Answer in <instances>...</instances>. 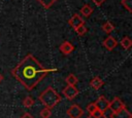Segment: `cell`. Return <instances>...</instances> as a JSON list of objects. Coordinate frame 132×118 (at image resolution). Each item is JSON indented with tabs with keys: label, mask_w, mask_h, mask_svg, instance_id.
<instances>
[{
	"label": "cell",
	"mask_w": 132,
	"mask_h": 118,
	"mask_svg": "<svg viewBox=\"0 0 132 118\" xmlns=\"http://www.w3.org/2000/svg\"><path fill=\"white\" fill-rule=\"evenodd\" d=\"M52 71H56V69H45L32 54H27L25 58L12 69L11 74L27 90H32L36 84Z\"/></svg>",
	"instance_id": "obj_1"
},
{
	"label": "cell",
	"mask_w": 132,
	"mask_h": 118,
	"mask_svg": "<svg viewBox=\"0 0 132 118\" xmlns=\"http://www.w3.org/2000/svg\"><path fill=\"white\" fill-rule=\"evenodd\" d=\"M39 101L43 104L45 108L53 109L58 103H60L61 96L53 87H47L39 95Z\"/></svg>",
	"instance_id": "obj_2"
},
{
	"label": "cell",
	"mask_w": 132,
	"mask_h": 118,
	"mask_svg": "<svg viewBox=\"0 0 132 118\" xmlns=\"http://www.w3.org/2000/svg\"><path fill=\"white\" fill-rule=\"evenodd\" d=\"M66 113L70 118H80L84 114V110L78 105H71Z\"/></svg>",
	"instance_id": "obj_3"
},
{
	"label": "cell",
	"mask_w": 132,
	"mask_h": 118,
	"mask_svg": "<svg viewBox=\"0 0 132 118\" xmlns=\"http://www.w3.org/2000/svg\"><path fill=\"white\" fill-rule=\"evenodd\" d=\"M63 94L68 100H73L78 94V89L75 87V85H68L63 89Z\"/></svg>",
	"instance_id": "obj_4"
},
{
	"label": "cell",
	"mask_w": 132,
	"mask_h": 118,
	"mask_svg": "<svg viewBox=\"0 0 132 118\" xmlns=\"http://www.w3.org/2000/svg\"><path fill=\"white\" fill-rule=\"evenodd\" d=\"M94 104H95V106H96L97 110H99V111H101V112H104V111H106V110L108 109L109 102H108V101L105 99V96L100 95V96L97 99V101H96Z\"/></svg>",
	"instance_id": "obj_5"
},
{
	"label": "cell",
	"mask_w": 132,
	"mask_h": 118,
	"mask_svg": "<svg viewBox=\"0 0 132 118\" xmlns=\"http://www.w3.org/2000/svg\"><path fill=\"white\" fill-rule=\"evenodd\" d=\"M125 108V105L124 103L120 100V97L116 96L111 102H109V105H108V109H110L112 112H118L120 111L121 109Z\"/></svg>",
	"instance_id": "obj_6"
},
{
	"label": "cell",
	"mask_w": 132,
	"mask_h": 118,
	"mask_svg": "<svg viewBox=\"0 0 132 118\" xmlns=\"http://www.w3.org/2000/svg\"><path fill=\"white\" fill-rule=\"evenodd\" d=\"M68 24L73 28V29H75L76 27H78V26H80V25H84L85 24V21L82 19V17L80 16V15H78V14H73L72 16H71V18L68 21Z\"/></svg>",
	"instance_id": "obj_7"
},
{
	"label": "cell",
	"mask_w": 132,
	"mask_h": 118,
	"mask_svg": "<svg viewBox=\"0 0 132 118\" xmlns=\"http://www.w3.org/2000/svg\"><path fill=\"white\" fill-rule=\"evenodd\" d=\"M110 118H132V114L126 108H123L118 112H112Z\"/></svg>",
	"instance_id": "obj_8"
},
{
	"label": "cell",
	"mask_w": 132,
	"mask_h": 118,
	"mask_svg": "<svg viewBox=\"0 0 132 118\" xmlns=\"http://www.w3.org/2000/svg\"><path fill=\"white\" fill-rule=\"evenodd\" d=\"M103 45H104V47L107 49V50H112L113 48H116V46L118 45V41L114 39V37H112V36H108L107 38H105L104 39V41H103Z\"/></svg>",
	"instance_id": "obj_9"
},
{
	"label": "cell",
	"mask_w": 132,
	"mask_h": 118,
	"mask_svg": "<svg viewBox=\"0 0 132 118\" xmlns=\"http://www.w3.org/2000/svg\"><path fill=\"white\" fill-rule=\"evenodd\" d=\"M59 49H60V51L63 53V54H70L73 50H74V47H73V45L69 42V41H64L60 46H59Z\"/></svg>",
	"instance_id": "obj_10"
},
{
	"label": "cell",
	"mask_w": 132,
	"mask_h": 118,
	"mask_svg": "<svg viewBox=\"0 0 132 118\" xmlns=\"http://www.w3.org/2000/svg\"><path fill=\"white\" fill-rule=\"evenodd\" d=\"M103 81H102V79L101 78H99V77H94L91 81H90V85L94 88V89H99L102 85H103Z\"/></svg>",
	"instance_id": "obj_11"
},
{
	"label": "cell",
	"mask_w": 132,
	"mask_h": 118,
	"mask_svg": "<svg viewBox=\"0 0 132 118\" xmlns=\"http://www.w3.org/2000/svg\"><path fill=\"white\" fill-rule=\"evenodd\" d=\"M93 7L91 6V5H89V4H85L81 8H80V13L84 15V16H86V17H88V16H90L91 14H92V12H93Z\"/></svg>",
	"instance_id": "obj_12"
},
{
	"label": "cell",
	"mask_w": 132,
	"mask_h": 118,
	"mask_svg": "<svg viewBox=\"0 0 132 118\" xmlns=\"http://www.w3.org/2000/svg\"><path fill=\"white\" fill-rule=\"evenodd\" d=\"M121 45L124 47V49H129L132 45V40L130 39V37L125 36L122 40H121Z\"/></svg>",
	"instance_id": "obj_13"
},
{
	"label": "cell",
	"mask_w": 132,
	"mask_h": 118,
	"mask_svg": "<svg viewBox=\"0 0 132 118\" xmlns=\"http://www.w3.org/2000/svg\"><path fill=\"white\" fill-rule=\"evenodd\" d=\"M102 30H103L106 34H109V33H111V32L114 30V27H113V25H112L110 22H106V23H104V24L102 25Z\"/></svg>",
	"instance_id": "obj_14"
},
{
	"label": "cell",
	"mask_w": 132,
	"mask_h": 118,
	"mask_svg": "<svg viewBox=\"0 0 132 118\" xmlns=\"http://www.w3.org/2000/svg\"><path fill=\"white\" fill-rule=\"evenodd\" d=\"M66 82L68 83V85H75L78 82V80H77V78L73 74H69L66 77Z\"/></svg>",
	"instance_id": "obj_15"
},
{
	"label": "cell",
	"mask_w": 132,
	"mask_h": 118,
	"mask_svg": "<svg viewBox=\"0 0 132 118\" xmlns=\"http://www.w3.org/2000/svg\"><path fill=\"white\" fill-rule=\"evenodd\" d=\"M37 1L41 4L42 7H44V8L47 9V8H50V7H51L57 0H37Z\"/></svg>",
	"instance_id": "obj_16"
},
{
	"label": "cell",
	"mask_w": 132,
	"mask_h": 118,
	"mask_svg": "<svg viewBox=\"0 0 132 118\" xmlns=\"http://www.w3.org/2000/svg\"><path fill=\"white\" fill-rule=\"evenodd\" d=\"M39 115H40L41 118H50V117L52 116V111H51V109H48V108H44V109H42V110L40 111Z\"/></svg>",
	"instance_id": "obj_17"
},
{
	"label": "cell",
	"mask_w": 132,
	"mask_h": 118,
	"mask_svg": "<svg viewBox=\"0 0 132 118\" xmlns=\"http://www.w3.org/2000/svg\"><path fill=\"white\" fill-rule=\"evenodd\" d=\"M74 30H75V32L77 33V35H79V36H84V35L87 33V28H86L85 25H80V26L76 27Z\"/></svg>",
	"instance_id": "obj_18"
},
{
	"label": "cell",
	"mask_w": 132,
	"mask_h": 118,
	"mask_svg": "<svg viewBox=\"0 0 132 118\" xmlns=\"http://www.w3.org/2000/svg\"><path fill=\"white\" fill-rule=\"evenodd\" d=\"M23 105L26 107V108H30L34 105V100L31 97V96H26L25 100L23 101Z\"/></svg>",
	"instance_id": "obj_19"
},
{
	"label": "cell",
	"mask_w": 132,
	"mask_h": 118,
	"mask_svg": "<svg viewBox=\"0 0 132 118\" xmlns=\"http://www.w3.org/2000/svg\"><path fill=\"white\" fill-rule=\"evenodd\" d=\"M121 4L124 5V7L129 12H132V0H121Z\"/></svg>",
	"instance_id": "obj_20"
},
{
	"label": "cell",
	"mask_w": 132,
	"mask_h": 118,
	"mask_svg": "<svg viewBox=\"0 0 132 118\" xmlns=\"http://www.w3.org/2000/svg\"><path fill=\"white\" fill-rule=\"evenodd\" d=\"M87 110H88V112H89L90 114H92V113H94V112L97 110V108H96V106H95L94 103H91V104H89V105L87 106Z\"/></svg>",
	"instance_id": "obj_21"
},
{
	"label": "cell",
	"mask_w": 132,
	"mask_h": 118,
	"mask_svg": "<svg viewBox=\"0 0 132 118\" xmlns=\"http://www.w3.org/2000/svg\"><path fill=\"white\" fill-rule=\"evenodd\" d=\"M21 118H34L30 113H28V112H25L23 115H22V117Z\"/></svg>",
	"instance_id": "obj_22"
},
{
	"label": "cell",
	"mask_w": 132,
	"mask_h": 118,
	"mask_svg": "<svg viewBox=\"0 0 132 118\" xmlns=\"http://www.w3.org/2000/svg\"><path fill=\"white\" fill-rule=\"evenodd\" d=\"M88 118H106V117L104 116V114H101L100 116H94V115L90 114V115L88 116Z\"/></svg>",
	"instance_id": "obj_23"
},
{
	"label": "cell",
	"mask_w": 132,
	"mask_h": 118,
	"mask_svg": "<svg viewBox=\"0 0 132 118\" xmlns=\"http://www.w3.org/2000/svg\"><path fill=\"white\" fill-rule=\"evenodd\" d=\"M92 1H93V2H94L96 5H97V6H100V5H101V4H102V3H103L105 0H92Z\"/></svg>",
	"instance_id": "obj_24"
},
{
	"label": "cell",
	"mask_w": 132,
	"mask_h": 118,
	"mask_svg": "<svg viewBox=\"0 0 132 118\" xmlns=\"http://www.w3.org/2000/svg\"><path fill=\"white\" fill-rule=\"evenodd\" d=\"M2 80H3V76H2V74L0 73V83L2 82Z\"/></svg>",
	"instance_id": "obj_25"
}]
</instances>
